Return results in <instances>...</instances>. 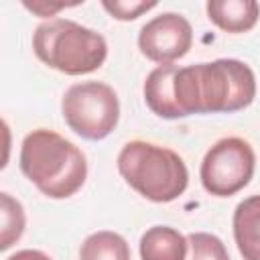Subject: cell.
Masks as SVG:
<instances>
[{"label": "cell", "mask_w": 260, "mask_h": 260, "mask_svg": "<svg viewBox=\"0 0 260 260\" xmlns=\"http://www.w3.org/2000/svg\"><path fill=\"white\" fill-rule=\"evenodd\" d=\"M234 240L244 260H260V195H250L236 205Z\"/></svg>", "instance_id": "ba28073f"}, {"label": "cell", "mask_w": 260, "mask_h": 260, "mask_svg": "<svg viewBox=\"0 0 260 260\" xmlns=\"http://www.w3.org/2000/svg\"><path fill=\"white\" fill-rule=\"evenodd\" d=\"M144 102L165 120L191 114H234L256 98V77L240 59H215L187 67L158 65L144 81Z\"/></svg>", "instance_id": "6da1fadb"}, {"label": "cell", "mask_w": 260, "mask_h": 260, "mask_svg": "<svg viewBox=\"0 0 260 260\" xmlns=\"http://www.w3.org/2000/svg\"><path fill=\"white\" fill-rule=\"evenodd\" d=\"M61 112L67 126L85 140H102L114 132L120 120V102L114 87L104 81L73 83L63 100Z\"/></svg>", "instance_id": "5b68a950"}, {"label": "cell", "mask_w": 260, "mask_h": 260, "mask_svg": "<svg viewBox=\"0 0 260 260\" xmlns=\"http://www.w3.org/2000/svg\"><path fill=\"white\" fill-rule=\"evenodd\" d=\"M189 242L171 225H152L140 238L142 260H187Z\"/></svg>", "instance_id": "30bf717a"}, {"label": "cell", "mask_w": 260, "mask_h": 260, "mask_svg": "<svg viewBox=\"0 0 260 260\" xmlns=\"http://www.w3.org/2000/svg\"><path fill=\"white\" fill-rule=\"evenodd\" d=\"M189 242V258L187 260H230L225 244L207 232H193L187 236Z\"/></svg>", "instance_id": "4fadbf2b"}, {"label": "cell", "mask_w": 260, "mask_h": 260, "mask_svg": "<svg viewBox=\"0 0 260 260\" xmlns=\"http://www.w3.org/2000/svg\"><path fill=\"white\" fill-rule=\"evenodd\" d=\"M18 165L22 175L51 199L75 195L87 177L85 154L71 140L47 128H37L24 136Z\"/></svg>", "instance_id": "7a4b0ae2"}, {"label": "cell", "mask_w": 260, "mask_h": 260, "mask_svg": "<svg viewBox=\"0 0 260 260\" xmlns=\"http://www.w3.org/2000/svg\"><path fill=\"white\" fill-rule=\"evenodd\" d=\"M0 209H2V234H0V250H8L16 240H20L24 232V209L20 201L10 197V193H0Z\"/></svg>", "instance_id": "7c38bea8"}, {"label": "cell", "mask_w": 260, "mask_h": 260, "mask_svg": "<svg viewBox=\"0 0 260 260\" xmlns=\"http://www.w3.org/2000/svg\"><path fill=\"white\" fill-rule=\"evenodd\" d=\"M102 6L116 20H134L140 14L154 8L156 2H140V0H114L112 2V0H104Z\"/></svg>", "instance_id": "5bb4252c"}, {"label": "cell", "mask_w": 260, "mask_h": 260, "mask_svg": "<svg viewBox=\"0 0 260 260\" xmlns=\"http://www.w3.org/2000/svg\"><path fill=\"white\" fill-rule=\"evenodd\" d=\"M79 260H130V248L120 234L102 230L83 240Z\"/></svg>", "instance_id": "8fae6325"}, {"label": "cell", "mask_w": 260, "mask_h": 260, "mask_svg": "<svg viewBox=\"0 0 260 260\" xmlns=\"http://www.w3.org/2000/svg\"><path fill=\"white\" fill-rule=\"evenodd\" d=\"M256 167V154L248 140L228 136L217 140L201 160V185L209 195L230 197L242 191Z\"/></svg>", "instance_id": "8992f818"}, {"label": "cell", "mask_w": 260, "mask_h": 260, "mask_svg": "<svg viewBox=\"0 0 260 260\" xmlns=\"http://www.w3.org/2000/svg\"><path fill=\"white\" fill-rule=\"evenodd\" d=\"M69 6H75V4H65V2H61V4H47V2H24V8L26 10H30V12H35V14H39V16H53L55 12H59V10H63V8H69Z\"/></svg>", "instance_id": "9a60e30c"}, {"label": "cell", "mask_w": 260, "mask_h": 260, "mask_svg": "<svg viewBox=\"0 0 260 260\" xmlns=\"http://www.w3.org/2000/svg\"><path fill=\"white\" fill-rule=\"evenodd\" d=\"M205 10L217 28L234 35L254 28L260 16V6L254 0H211Z\"/></svg>", "instance_id": "9c48e42d"}, {"label": "cell", "mask_w": 260, "mask_h": 260, "mask_svg": "<svg viewBox=\"0 0 260 260\" xmlns=\"http://www.w3.org/2000/svg\"><path fill=\"white\" fill-rule=\"evenodd\" d=\"M191 45H193L191 22L177 12H162L150 18L138 32L140 53L158 65H171L177 59L185 57Z\"/></svg>", "instance_id": "52a82bcc"}, {"label": "cell", "mask_w": 260, "mask_h": 260, "mask_svg": "<svg viewBox=\"0 0 260 260\" xmlns=\"http://www.w3.org/2000/svg\"><path fill=\"white\" fill-rule=\"evenodd\" d=\"M122 179L144 199L169 203L181 197L189 185L185 160L171 148L146 140H130L118 154Z\"/></svg>", "instance_id": "3957f363"}, {"label": "cell", "mask_w": 260, "mask_h": 260, "mask_svg": "<svg viewBox=\"0 0 260 260\" xmlns=\"http://www.w3.org/2000/svg\"><path fill=\"white\" fill-rule=\"evenodd\" d=\"M6 260H53V258H51L49 254L41 252V250H30V248H26V250H18L16 254L8 256Z\"/></svg>", "instance_id": "2e32d148"}, {"label": "cell", "mask_w": 260, "mask_h": 260, "mask_svg": "<svg viewBox=\"0 0 260 260\" xmlns=\"http://www.w3.org/2000/svg\"><path fill=\"white\" fill-rule=\"evenodd\" d=\"M32 51L51 69L65 75H85L104 65L108 43L93 28L69 18H51L35 28Z\"/></svg>", "instance_id": "277c9868"}]
</instances>
